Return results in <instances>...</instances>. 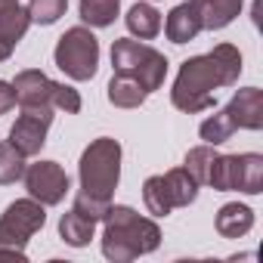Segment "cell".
Wrapping results in <instances>:
<instances>
[{
	"label": "cell",
	"instance_id": "277c9868",
	"mask_svg": "<svg viewBox=\"0 0 263 263\" xmlns=\"http://www.w3.org/2000/svg\"><path fill=\"white\" fill-rule=\"evenodd\" d=\"M111 65H115V74L134 78L146 93H155L167 78L164 53H158L149 44L130 41V37H121V41L111 44Z\"/></svg>",
	"mask_w": 263,
	"mask_h": 263
},
{
	"label": "cell",
	"instance_id": "7c38bea8",
	"mask_svg": "<svg viewBox=\"0 0 263 263\" xmlns=\"http://www.w3.org/2000/svg\"><path fill=\"white\" fill-rule=\"evenodd\" d=\"M186 4H192V10L198 13L201 31H220L235 22L245 0H186Z\"/></svg>",
	"mask_w": 263,
	"mask_h": 263
},
{
	"label": "cell",
	"instance_id": "7402d4cb",
	"mask_svg": "<svg viewBox=\"0 0 263 263\" xmlns=\"http://www.w3.org/2000/svg\"><path fill=\"white\" fill-rule=\"evenodd\" d=\"M25 155L7 140V143H0V186H13L25 177Z\"/></svg>",
	"mask_w": 263,
	"mask_h": 263
},
{
	"label": "cell",
	"instance_id": "d6986e66",
	"mask_svg": "<svg viewBox=\"0 0 263 263\" xmlns=\"http://www.w3.org/2000/svg\"><path fill=\"white\" fill-rule=\"evenodd\" d=\"M214 161H217V149L204 143V146H195V149H189V152H186V161H183V167H186V174H189V177H192L198 186H208Z\"/></svg>",
	"mask_w": 263,
	"mask_h": 263
},
{
	"label": "cell",
	"instance_id": "5bb4252c",
	"mask_svg": "<svg viewBox=\"0 0 263 263\" xmlns=\"http://www.w3.org/2000/svg\"><path fill=\"white\" fill-rule=\"evenodd\" d=\"M31 25V16L25 7H19V0H0V41L16 47Z\"/></svg>",
	"mask_w": 263,
	"mask_h": 263
},
{
	"label": "cell",
	"instance_id": "6da1fadb",
	"mask_svg": "<svg viewBox=\"0 0 263 263\" xmlns=\"http://www.w3.org/2000/svg\"><path fill=\"white\" fill-rule=\"evenodd\" d=\"M238 74H241L238 47L217 44L211 53L192 56L180 65V74L171 90V102H174V108H180L186 115L208 111L217 102V90L238 84Z\"/></svg>",
	"mask_w": 263,
	"mask_h": 263
},
{
	"label": "cell",
	"instance_id": "30bf717a",
	"mask_svg": "<svg viewBox=\"0 0 263 263\" xmlns=\"http://www.w3.org/2000/svg\"><path fill=\"white\" fill-rule=\"evenodd\" d=\"M53 105H34V108H22V115L16 118V124L10 127V143L25 155H37L47 146V130L53 124Z\"/></svg>",
	"mask_w": 263,
	"mask_h": 263
},
{
	"label": "cell",
	"instance_id": "484cf974",
	"mask_svg": "<svg viewBox=\"0 0 263 263\" xmlns=\"http://www.w3.org/2000/svg\"><path fill=\"white\" fill-rule=\"evenodd\" d=\"M0 260H16V263H25V251H10V248H0Z\"/></svg>",
	"mask_w": 263,
	"mask_h": 263
},
{
	"label": "cell",
	"instance_id": "52a82bcc",
	"mask_svg": "<svg viewBox=\"0 0 263 263\" xmlns=\"http://www.w3.org/2000/svg\"><path fill=\"white\" fill-rule=\"evenodd\" d=\"M53 59H56L59 71H65L71 81H90L99 68V41L90 28L74 25L59 37Z\"/></svg>",
	"mask_w": 263,
	"mask_h": 263
},
{
	"label": "cell",
	"instance_id": "ac0fdd59",
	"mask_svg": "<svg viewBox=\"0 0 263 263\" xmlns=\"http://www.w3.org/2000/svg\"><path fill=\"white\" fill-rule=\"evenodd\" d=\"M146 90L134 81V78H124V74H111L108 81V102L115 108H140L146 102Z\"/></svg>",
	"mask_w": 263,
	"mask_h": 263
},
{
	"label": "cell",
	"instance_id": "4316f807",
	"mask_svg": "<svg viewBox=\"0 0 263 263\" xmlns=\"http://www.w3.org/2000/svg\"><path fill=\"white\" fill-rule=\"evenodd\" d=\"M10 56H13V47H10V44H4V41H0V62H7Z\"/></svg>",
	"mask_w": 263,
	"mask_h": 263
},
{
	"label": "cell",
	"instance_id": "cb8c5ba5",
	"mask_svg": "<svg viewBox=\"0 0 263 263\" xmlns=\"http://www.w3.org/2000/svg\"><path fill=\"white\" fill-rule=\"evenodd\" d=\"M108 208H111V201H99V198H90V195H84V192H78V198H74V208L71 211H78V214H84V217H90V220H102L105 214H108Z\"/></svg>",
	"mask_w": 263,
	"mask_h": 263
},
{
	"label": "cell",
	"instance_id": "e0dca14e",
	"mask_svg": "<svg viewBox=\"0 0 263 263\" xmlns=\"http://www.w3.org/2000/svg\"><path fill=\"white\" fill-rule=\"evenodd\" d=\"M93 232H96V220H90V217H84L78 211H68L59 220V235L71 248H87L90 238H93Z\"/></svg>",
	"mask_w": 263,
	"mask_h": 263
},
{
	"label": "cell",
	"instance_id": "ffe728a7",
	"mask_svg": "<svg viewBox=\"0 0 263 263\" xmlns=\"http://www.w3.org/2000/svg\"><path fill=\"white\" fill-rule=\"evenodd\" d=\"M121 0H81V19L90 28H108L118 19Z\"/></svg>",
	"mask_w": 263,
	"mask_h": 263
},
{
	"label": "cell",
	"instance_id": "7a4b0ae2",
	"mask_svg": "<svg viewBox=\"0 0 263 263\" xmlns=\"http://www.w3.org/2000/svg\"><path fill=\"white\" fill-rule=\"evenodd\" d=\"M161 229L155 220L140 217L134 208L115 204L102 217V254L111 263H130L143 254L158 251Z\"/></svg>",
	"mask_w": 263,
	"mask_h": 263
},
{
	"label": "cell",
	"instance_id": "8992f818",
	"mask_svg": "<svg viewBox=\"0 0 263 263\" xmlns=\"http://www.w3.org/2000/svg\"><path fill=\"white\" fill-rule=\"evenodd\" d=\"M217 192H245L260 195L263 192V155L241 152V155H217L211 167V180Z\"/></svg>",
	"mask_w": 263,
	"mask_h": 263
},
{
	"label": "cell",
	"instance_id": "3957f363",
	"mask_svg": "<svg viewBox=\"0 0 263 263\" xmlns=\"http://www.w3.org/2000/svg\"><path fill=\"white\" fill-rule=\"evenodd\" d=\"M78 177H81V192L99 201H111L118 180H121V143L111 137H99L93 140L78 164Z\"/></svg>",
	"mask_w": 263,
	"mask_h": 263
},
{
	"label": "cell",
	"instance_id": "603a6c76",
	"mask_svg": "<svg viewBox=\"0 0 263 263\" xmlns=\"http://www.w3.org/2000/svg\"><path fill=\"white\" fill-rule=\"evenodd\" d=\"M25 10H28L31 22H37V25H53V22H59V19L65 16L68 0H31Z\"/></svg>",
	"mask_w": 263,
	"mask_h": 263
},
{
	"label": "cell",
	"instance_id": "2e32d148",
	"mask_svg": "<svg viewBox=\"0 0 263 263\" xmlns=\"http://www.w3.org/2000/svg\"><path fill=\"white\" fill-rule=\"evenodd\" d=\"M251 226H254V211H251L248 204L229 201V204H223L220 214H217V232H220L223 238H241V235L251 232Z\"/></svg>",
	"mask_w": 263,
	"mask_h": 263
},
{
	"label": "cell",
	"instance_id": "8fae6325",
	"mask_svg": "<svg viewBox=\"0 0 263 263\" xmlns=\"http://www.w3.org/2000/svg\"><path fill=\"white\" fill-rule=\"evenodd\" d=\"M226 111H229V118L238 130H260L263 127V90L260 87L238 90L229 99Z\"/></svg>",
	"mask_w": 263,
	"mask_h": 263
},
{
	"label": "cell",
	"instance_id": "9c48e42d",
	"mask_svg": "<svg viewBox=\"0 0 263 263\" xmlns=\"http://www.w3.org/2000/svg\"><path fill=\"white\" fill-rule=\"evenodd\" d=\"M22 180H25L28 195H31L34 201H41L44 208L59 204V201L68 195V189H71V180H68V174L62 171L59 161H37V164H28Z\"/></svg>",
	"mask_w": 263,
	"mask_h": 263
},
{
	"label": "cell",
	"instance_id": "44dd1931",
	"mask_svg": "<svg viewBox=\"0 0 263 263\" xmlns=\"http://www.w3.org/2000/svg\"><path fill=\"white\" fill-rule=\"evenodd\" d=\"M235 130H238V127L232 124L229 111H226V108H220V111H214L208 121H201L198 134H201V140H204L208 146H220V143L232 140V134H235Z\"/></svg>",
	"mask_w": 263,
	"mask_h": 263
},
{
	"label": "cell",
	"instance_id": "5b68a950",
	"mask_svg": "<svg viewBox=\"0 0 263 263\" xmlns=\"http://www.w3.org/2000/svg\"><path fill=\"white\" fill-rule=\"evenodd\" d=\"M13 90H16V102L22 108H34V105H53L65 115H78L81 111V93L68 84H59V81H50L41 68H25L16 74L13 81Z\"/></svg>",
	"mask_w": 263,
	"mask_h": 263
},
{
	"label": "cell",
	"instance_id": "4fadbf2b",
	"mask_svg": "<svg viewBox=\"0 0 263 263\" xmlns=\"http://www.w3.org/2000/svg\"><path fill=\"white\" fill-rule=\"evenodd\" d=\"M164 34L171 44H189L201 34V19L198 13L192 10V4H180L167 13V22H164Z\"/></svg>",
	"mask_w": 263,
	"mask_h": 263
},
{
	"label": "cell",
	"instance_id": "ba28073f",
	"mask_svg": "<svg viewBox=\"0 0 263 263\" xmlns=\"http://www.w3.org/2000/svg\"><path fill=\"white\" fill-rule=\"evenodd\" d=\"M47 223V211L34 198H19L13 201L4 217H0V248L10 251H25L34 232H41Z\"/></svg>",
	"mask_w": 263,
	"mask_h": 263
},
{
	"label": "cell",
	"instance_id": "9a60e30c",
	"mask_svg": "<svg viewBox=\"0 0 263 263\" xmlns=\"http://www.w3.org/2000/svg\"><path fill=\"white\" fill-rule=\"evenodd\" d=\"M124 22H127V31L140 41H152L161 34V13L152 4H146V0H140V4H134L127 10Z\"/></svg>",
	"mask_w": 263,
	"mask_h": 263
},
{
	"label": "cell",
	"instance_id": "d4e9b609",
	"mask_svg": "<svg viewBox=\"0 0 263 263\" xmlns=\"http://www.w3.org/2000/svg\"><path fill=\"white\" fill-rule=\"evenodd\" d=\"M13 105H16V90H13V84L0 81V115H7Z\"/></svg>",
	"mask_w": 263,
	"mask_h": 263
}]
</instances>
